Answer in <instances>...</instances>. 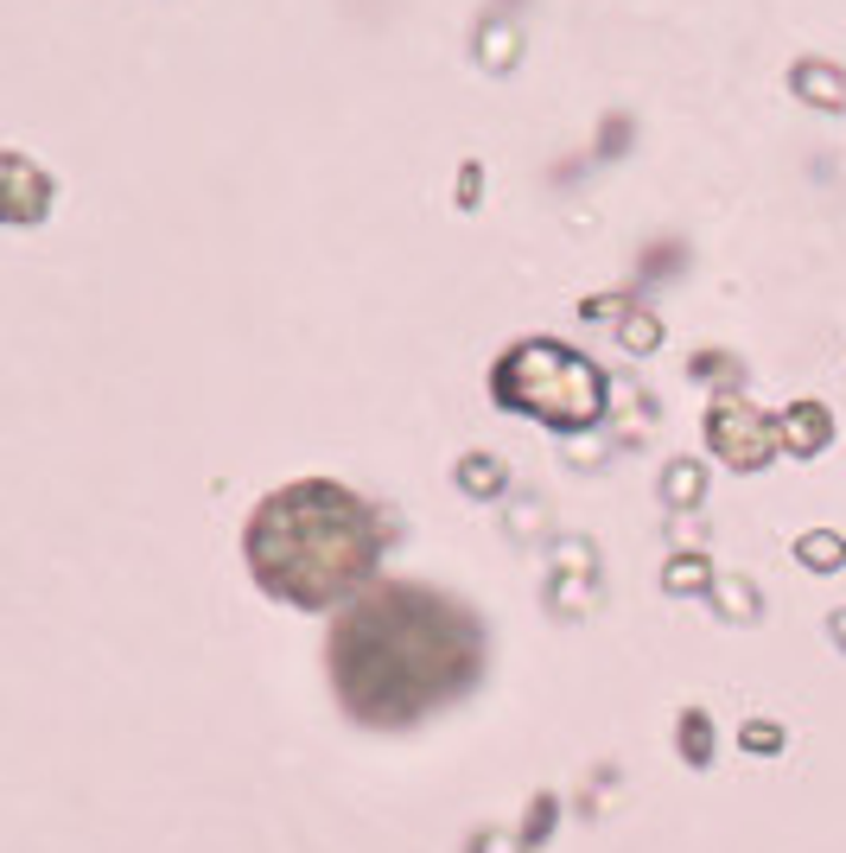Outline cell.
<instances>
[{"label": "cell", "mask_w": 846, "mask_h": 853, "mask_svg": "<svg viewBox=\"0 0 846 853\" xmlns=\"http://www.w3.org/2000/svg\"><path fill=\"white\" fill-rule=\"evenodd\" d=\"M249 560L261 587L294 605H332L337 593L364 587L376 567L369 510L337 484H294L267 497L249 522Z\"/></svg>", "instance_id": "cell-2"}, {"label": "cell", "mask_w": 846, "mask_h": 853, "mask_svg": "<svg viewBox=\"0 0 846 853\" xmlns=\"http://www.w3.org/2000/svg\"><path fill=\"white\" fill-rule=\"evenodd\" d=\"M510 58H515V26H510V20H490V26H484V64L503 71Z\"/></svg>", "instance_id": "cell-6"}, {"label": "cell", "mask_w": 846, "mask_h": 853, "mask_svg": "<svg viewBox=\"0 0 846 853\" xmlns=\"http://www.w3.org/2000/svg\"><path fill=\"white\" fill-rule=\"evenodd\" d=\"M337 695L364 720H414L478 675V625L440 593L382 587L337 618Z\"/></svg>", "instance_id": "cell-1"}, {"label": "cell", "mask_w": 846, "mask_h": 853, "mask_svg": "<svg viewBox=\"0 0 846 853\" xmlns=\"http://www.w3.org/2000/svg\"><path fill=\"white\" fill-rule=\"evenodd\" d=\"M497 395L528 414H541V420H553V427H586L592 414L605 408L598 370H592L586 357L560 351V344H522L515 357H503Z\"/></svg>", "instance_id": "cell-3"}, {"label": "cell", "mask_w": 846, "mask_h": 853, "mask_svg": "<svg viewBox=\"0 0 846 853\" xmlns=\"http://www.w3.org/2000/svg\"><path fill=\"white\" fill-rule=\"evenodd\" d=\"M751 427H758V420H751L744 408H719V414H713V440L726 446V452H732L738 465L764 459V446H771V440H751Z\"/></svg>", "instance_id": "cell-4"}, {"label": "cell", "mask_w": 846, "mask_h": 853, "mask_svg": "<svg viewBox=\"0 0 846 853\" xmlns=\"http://www.w3.org/2000/svg\"><path fill=\"white\" fill-rule=\"evenodd\" d=\"M796 96H802V103H821V109H841V103H846V76L834 71V64L802 58V64H796Z\"/></svg>", "instance_id": "cell-5"}]
</instances>
